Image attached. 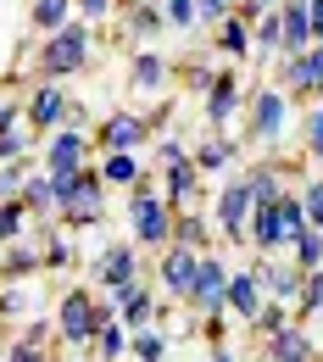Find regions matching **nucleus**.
Wrapping results in <instances>:
<instances>
[{
  "instance_id": "1",
  "label": "nucleus",
  "mask_w": 323,
  "mask_h": 362,
  "mask_svg": "<svg viewBox=\"0 0 323 362\" xmlns=\"http://www.w3.org/2000/svg\"><path fill=\"white\" fill-rule=\"evenodd\" d=\"M307 228V212H301V195H278L274 206H257L251 212V245L262 251V257H278V251H290V240Z\"/></svg>"
},
{
  "instance_id": "2",
  "label": "nucleus",
  "mask_w": 323,
  "mask_h": 362,
  "mask_svg": "<svg viewBox=\"0 0 323 362\" xmlns=\"http://www.w3.org/2000/svg\"><path fill=\"white\" fill-rule=\"evenodd\" d=\"M90 45H95L90 23H67V28L45 34V45H40V73L56 78V84L73 78V73H84V67H90Z\"/></svg>"
},
{
  "instance_id": "3",
  "label": "nucleus",
  "mask_w": 323,
  "mask_h": 362,
  "mask_svg": "<svg viewBox=\"0 0 323 362\" xmlns=\"http://www.w3.org/2000/svg\"><path fill=\"white\" fill-rule=\"evenodd\" d=\"M112 317H117L112 301H95L90 290H67V296H61V307H56V334H61L67 346H90Z\"/></svg>"
},
{
  "instance_id": "4",
  "label": "nucleus",
  "mask_w": 323,
  "mask_h": 362,
  "mask_svg": "<svg viewBox=\"0 0 323 362\" xmlns=\"http://www.w3.org/2000/svg\"><path fill=\"white\" fill-rule=\"evenodd\" d=\"M56 212L73 228H90L100 212H106V179L100 173H73V179H56Z\"/></svg>"
},
{
  "instance_id": "5",
  "label": "nucleus",
  "mask_w": 323,
  "mask_h": 362,
  "mask_svg": "<svg viewBox=\"0 0 323 362\" xmlns=\"http://www.w3.org/2000/svg\"><path fill=\"white\" fill-rule=\"evenodd\" d=\"M129 240L134 245H168L173 240V206H168V195H156L145 184L129 195Z\"/></svg>"
},
{
  "instance_id": "6",
  "label": "nucleus",
  "mask_w": 323,
  "mask_h": 362,
  "mask_svg": "<svg viewBox=\"0 0 323 362\" xmlns=\"http://www.w3.org/2000/svg\"><path fill=\"white\" fill-rule=\"evenodd\" d=\"M189 313H201V317L229 313V268L218 257H201V273L189 284Z\"/></svg>"
},
{
  "instance_id": "7",
  "label": "nucleus",
  "mask_w": 323,
  "mask_h": 362,
  "mask_svg": "<svg viewBox=\"0 0 323 362\" xmlns=\"http://www.w3.org/2000/svg\"><path fill=\"white\" fill-rule=\"evenodd\" d=\"M284 123H290V95H278V90L251 95V123H245L251 145H274V139L284 134Z\"/></svg>"
},
{
  "instance_id": "8",
  "label": "nucleus",
  "mask_w": 323,
  "mask_h": 362,
  "mask_svg": "<svg viewBox=\"0 0 323 362\" xmlns=\"http://www.w3.org/2000/svg\"><path fill=\"white\" fill-rule=\"evenodd\" d=\"M84 156H90L84 129H56V139L45 145V173L50 179H73V173H84Z\"/></svg>"
},
{
  "instance_id": "9",
  "label": "nucleus",
  "mask_w": 323,
  "mask_h": 362,
  "mask_svg": "<svg viewBox=\"0 0 323 362\" xmlns=\"http://www.w3.org/2000/svg\"><path fill=\"white\" fill-rule=\"evenodd\" d=\"M251 212H257V201H251V184L245 179H229L218 189V228H223L229 240H245V234H251Z\"/></svg>"
},
{
  "instance_id": "10",
  "label": "nucleus",
  "mask_w": 323,
  "mask_h": 362,
  "mask_svg": "<svg viewBox=\"0 0 323 362\" xmlns=\"http://www.w3.org/2000/svg\"><path fill=\"white\" fill-rule=\"evenodd\" d=\"M67 106H73V95L61 90L56 78H45V84H34V90H28V123H34L40 134H50V129H61V123H67Z\"/></svg>"
},
{
  "instance_id": "11",
  "label": "nucleus",
  "mask_w": 323,
  "mask_h": 362,
  "mask_svg": "<svg viewBox=\"0 0 323 362\" xmlns=\"http://www.w3.org/2000/svg\"><path fill=\"white\" fill-rule=\"evenodd\" d=\"M257 279H262V296H268V301L295 307V301H301V279H307V273L295 268V262H274V257H262V262H257Z\"/></svg>"
},
{
  "instance_id": "12",
  "label": "nucleus",
  "mask_w": 323,
  "mask_h": 362,
  "mask_svg": "<svg viewBox=\"0 0 323 362\" xmlns=\"http://www.w3.org/2000/svg\"><path fill=\"white\" fill-rule=\"evenodd\" d=\"M240 100H245V90H240V73H234V67H229V73H218V78L206 84V123H212L218 134H223V129L234 123Z\"/></svg>"
},
{
  "instance_id": "13",
  "label": "nucleus",
  "mask_w": 323,
  "mask_h": 362,
  "mask_svg": "<svg viewBox=\"0 0 323 362\" xmlns=\"http://www.w3.org/2000/svg\"><path fill=\"white\" fill-rule=\"evenodd\" d=\"M95 139H100V151H139V145L151 139V123H145L139 112H112V117L95 129Z\"/></svg>"
},
{
  "instance_id": "14",
  "label": "nucleus",
  "mask_w": 323,
  "mask_h": 362,
  "mask_svg": "<svg viewBox=\"0 0 323 362\" xmlns=\"http://www.w3.org/2000/svg\"><path fill=\"white\" fill-rule=\"evenodd\" d=\"M156 273H162V290H168V296L189 301V284H195V273H201V251H189V245H168Z\"/></svg>"
},
{
  "instance_id": "15",
  "label": "nucleus",
  "mask_w": 323,
  "mask_h": 362,
  "mask_svg": "<svg viewBox=\"0 0 323 362\" xmlns=\"http://www.w3.org/2000/svg\"><path fill=\"white\" fill-rule=\"evenodd\" d=\"M95 273H100V284H106V290H123V284H134V273H139L134 240H129V245H100Z\"/></svg>"
},
{
  "instance_id": "16",
  "label": "nucleus",
  "mask_w": 323,
  "mask_h": 362,
  "mask_svg": "<svg viewBox=\"0 0 323 362\" xmlns=\"http://www.w3.org/2000/svg\"><path fill=\"white\" fill-rule=\"evenodd\" d=\"M278 28H284V56H301L312 50V17H307V0H278Z\"/></svg>"
},
{
  "instance_id": "17",
  "label": "nucleus",
  "mask_w": 323,
  "mask_h": 362,
  "mask_svg": "<svg viewBox=\"0 0 323 362\" xmlns=\"http://www.w3.org/2000/svg\"><path fill=\"white\" fill-rule=\"evenodd\" d=\"M112 307H117V323L123 329H151V313H156V296L145 290V284H123V290H112Z\"/></svg>"
},
{
  "instance_id": "18",
  "label": "nucleus",
  "mask_w": 323,
  "mask_h": 362,
  "mask_svg": "<svg viewBox=\"0 0 323 362\" xmlns=\"http://www.w3.org/2000/svg\"><path fill=\"white\" fill-rule=\"evenodd\" d=\"M284 90L323 95V45H312V50H301V56H290V62H284Z\"/></svg>"
},
{
  "instance_id": "19",
  "label": "nucleus",
  "mask_w": 323,
  "mask_h": 362,
  "mask_svg": "<svg viewBox=\"0 0 323 362\" xmlns=\"http://www.w3.org/2000/svg\"><path fill=\"white\" fill-rule=\"evenodd\" d=\"M268 307V296H262V279H257V268L245 273H229V313L245 317V323H257V313Z\"/></svg>"
},
{
  "instance_id": "20",
  "label": "nucleus",
  "mask_w": 323,
  "mask_h": 362,
  "mask_svg": "<svg viewBox=\"0 0 323 362\" xmlns=\"http://www.w3.org/2000/svg\"><path fill=\"white\" fill-rule=\"evenodd\" d=\"M268 362H312V334L301 323H284L278 334H268Z\"/></svg>"
},
{
  "instance_id": "21",
  "label": "nucleus",
  "mask_w": 323,
  "mask_h": 362,
  "mask_svg": "<svg viewBox=\"0 0 323 362\" xmlns=\"http://www.w3.org/2000/svg\"><path fill=\"white\" fill-rule=\"evenodd\" d=\"M129 84H134V90H162V84H168V62H162L156 50H134V62H129Z\"/></svg>"
},
{
  "instance_id": "22",
  "label": "nucleus",
  "mask_w": 323,
  "mask_h": 362,
  "mask_svg": "<svg viewBox=\"0 0 323 362\" xmlns=\"http://www.w3.org/2000/svg\"><path fill=\"white\" fill-rule=\"evenodd\" d=\"M218 50H229L234 62H245V56H257V45H251V28H245V17H240V11L218 23Z\"/></svg>"
},
{
  "instance_id": "23",
  "label": "nucleus",
  "mask_w": 323,
  "mask_h": 362,
  "mask_svg": "<svg viewBox=\"0 0 323 362\" xmlns=\"http://www.w3.org/2000/svg\"><path fill=\"white\" fill-rule=\"evenodd\" d=\"M100 179L106 184H134L139 189V156L134 151H106L100 156Z\"/></svg>"
},
{
  "instance_id": "24",
  "label": "nucleus",
  "mask_w": 323,
  "mask_h": 362,
  "mask_svg": "<svg viewBox=\"0 0 323 362\" xmlns=\"http://www.w3.org/2000/svg\"><path fill=\"white\" fill-rule=\"evenodd\" d=\"M290 257H295V268H301V273L323 268V228H301V234L290 240Z\"/></svg>"
},
{
  "instance_id": "25",
  "label": "nucleus",
  "mask_w": 323,
  "mask_h": 362,
  "mask_svg": "<svg viewBox=\"0 0 323 362\" xmlns=\"http://www.w3.org/2000/svg\"><path fill=\"white\" fill-rule=\"evenodd\" d=\"M28 17H34V28L56 34V28H67V23H73V0H34V6H28Z\"/></svg>"
},
{
  "instance_id": "26",
  "label": "nucleus",
  "mask_w": 323,
  "mask_h": 362,
  "mask_svg": "<svg viewBox=\"0 0 323 362\" xmlns=\"http://www.w3.org/2000/svg\"><path fill=\"white\" fill-rule=\"evenodd\" d=\"M173 245H189V251H201V257H206V218L179 212V218H173Z\"/></svg>"
},
{
  "instance_id": "27",
  "label": "nucleus",
  "mask_w": 323,
  "mask_h": 362,
  "mask_svg": "<svg viewBox=\"0 0 323 362\" xmlns=\"http://www.w3.org/2000/svg\"><path fill=\"white\" fill-rule=\"evenodd\" d=\"M195 179H201V168L195 162H179V168H168V206H179L195 195Z\"/></svg>"
},
{
  "instance_id": "28",
  "label": "nucleus",
  "mask_w": 323,
  "mask_h": 362,
  "mask_svg": "<svg viewBox=\"0 0 323 362\" xmlns=\"http://www.w3.org/2000/svg\"><path fill=\"white\" fill-rule=\"evenodd\" d=\"M23 223H28V206H23V195H11V201H0V245H11V240H23Z\"/></svg>"
},
{
  "instance_id": "29",
  "label": "nucleus",
  "mask_w": 323,
  "mask_h": 362,
  "mask_svg": "<svg viewBox=\"0 0 323 362\" xmlns=\"http://www.w3.org/2000/svg\"><path fill=\"white\" fill-rule=\"evenodd\" d=\"M245 184H251V201L257 206H274L278 195H284L278 189V168H257V173H245Z\"/></svg>"
},
{
  "instance_id": "30",
  "label": "nucleus",
  "mask_w": 323,
  "mask_h": 362,
  "mask_svg": "<svg viewBox=\"0 0 323 362\" xmlns=\"http://www.w3.org/2000/svg\"><path fill=\"white\" fill-rule=\"evenodd\" d=\"M23 206H28V212H56V179H28L23 184Z\"/></svg>"
},
{
  "instance_id": "31",
  "label": "nucleus",
  "mask_w": 323,
  "mask_h": 362,
  "mask_svg": "<svg viewBox=\"0 0 323 362\" xmlns=\"http://www.w3.org/2000/svg\"><path fill=\"white\" fill-rule=\"evenodd\" d=\"M229 162H234V139H223V134H212L195 151V168H229Z\"/></svg>"
},
{
  "instance_id": "32",
  "label": "nucleus",
  "mask_w": 323,
  "mask_h": 362,
  "mask_svg": "<svg viewBox=\"0 0 323 362\" xmlns=\"http://www.w3.org/2000/svg\"><path fill=\"white\" fill-rule=\"evenodd\" d=\"M129 351H134L139 362H162V357H168V340H162L156 329H134V340H129Z\"/></svg>"
},
{
  "instance_id": "33",
  "label": "nucleus",
  "mask_w": 323,
  "mask_h": 362,
  "mask_svg": "<svg viewBox=\"0 0 323 362\" xmlns=\"http://www.w3.org/2000/svg\"><path fill=\"white\" fill-rule=\"evenodd\" d=\"M95 346H100V362H117L123 351H129V334H123V323L112 317V323H106V329L95 334Z\"/></svg>"
},
{
  "instance_id": "34",
  "label": "nucleus",
  "mask_w": 323,
  "mask_h": 362,
  "mask_svg": "<svg viewBox=\"0 0 323 362\" xmlns=\"http://www.w3.org/2000/svg\"><path fill=\"white\" fill-rule=\"evenodd\" d=\"M295 313H301V317L323 313V268H312L307 279H301V301H295Z\"/></svg>"
},
{
  "instance_id": "35",
  "label": "nucleus",
  "mask_w": 323,
  "mask_h": 362,
  "mask_svg": "<svg viewBox=\"0 0 323 362\" xmlns=\"http://www.w3.org/2000/svg\"><path fill=\"white\" fill-rule=\"evenodd\" d=\"M251 45H257V50H278V45H284L278 11H262V17H257V34H251Z\"/></svg>"
},
{
  "instance_id": "36",
  "label": "nucleus",
  "mask_w": 323,
  "mask_h": 362,
  "mask_svg": "<svg viewBox=\"0 0 323 362\" xmlns=\"http://www.w3.org/2000/svg\"><path fill=\"white\" fill-rule=\"evenodd\" d=\"M301 212H307V228H323V179L301 184Z\"/></svg>"
},
{
  "instance_id": "37",
  "label": "nucleus",
  "mask_w": 323,
  "mask_h": 362,
  "mask_svg": "<svg viewBox=\"0 0 323 362\" xmlns=\"http://www.w3.org/2000/svg\"><path fill=\"white\" fill-rule=\"evenodd\" d=\"M129 23H134V34L145 40V34H156V28H168V11H156V6L145 0V6H134V11H129Z\"/></svg>"
},
{
  "instance_id": "38",
  "label": "nucleus",
  "mask_w": 323,
  "mask_h": 362,
  "mask_svg": "<svg viewBox=\"0 0 323 362\" xmlns=\"http://www.w3.org/2000/svg\"><path fill=\"white\" fill-rule=\"evenodd\" d=\"M162 11H168V28H189V23H201V6H195V0H162Z\"/></svg>"
},
{
  "instance_id": "39",
  "label": "nucleus",
  "mask_w": 323,
  "mask_h": 362,
  "mask_svg": "<svg viewBox=\"0 0 323 362\" xmlns=\"http://www.w3.org/2000/svg\"><path fill=\"white\" fill-rule=\"evenodd\" d=\"M34 268H40V257H34L28 245H11V251H6V273H11V279H23V273H34Z\"/></svg>"
},
{
  "instance_id": "40",
  "label": "nucleus",
  "mask_w": 323,
  "mask_h": 362,
  "mask_svg": "<svg viewBox=\"0 0 323 362\" xmlns=\"http://www.w3.org/2000/svg\"><path fill=\"white\" fill-rule=\"evenodd\" d=\"M23 168H17V162H0V201H11V195H23Z\"/></svg>"
},
{
  "instance_id": "41",
  "label": "nucleus",
  "mask_w": 323,
  "mask_h": 362,
  "mask_svg": "<svg viewBox=\"0 0 323 362\" xmlns=\"http://www.w3.org/2000/svg\"><path fill=\"white\" fill-rule=\"evenodd\" d=\"M307 151H312V156H323V100L307 112Z\"/></svg>"
},
{
  "instance_id": "42",
  "label": "nucleus",
  "mask_w": 323,
  "mask_h": 362,
  "mask_svg": "<svg viewBox=\"0 0 323 362\" xmlns=\"http://www.w3.org/2000/svg\"><path fill=\"white\" fill-rule=\"evenodd\" d=\"M284 323H290V317H284V307H278V301H268V307L257 313V329H262V334H278Z\"/></svg>"
},
{
  "instance_id": "43",
  "label": "nucleus",
  "mask_w": 323,
  "mask_h": 362,
  "mask_svg": "<svg viewBox=\"0 0 323 362\" xmlns=\"http://www.w3.org/2000/svg\"><path fill=\"white\" fill-rule=\"evenodd\" d=\"M117 0H73V11L84 17V23H106V11H112Z\"/></svg>"
},
{
  "instance_id": "44",
  "label": "nucleus",
  "mask_w": 323,
  "mask_h": 362,
  "mask_svg": "<svg viewBox=\"0 0 323 362\" xmlns=\"http://www.w3.org/2000/svg\"><path fill=\"white\" fill-rule=\"evenodd\" d=\"M156 162H162V168H179V162H189V151L179 139H162V145H156Z\"/></svg>"
},
{
  "instance_id": "45",
  "label": "nucleus",
  "mask_w": 323,
  "mask_h": 362,
  "mask_svg": "<svg viewBox=\"0 0 323 362\" xmlns=\"http://www.w3.org/2000/svg\"><path fill=\"white\" fill-rule=\"evenodd\" d=\"M201 6V23H223V17H234V0H195Z\"/></svg>"
},
{
  "instance_id": "46",
  "label": "nucleus",
  "mask_w": 323,
  "mask_h": 362,
  "mask_svg": "<svg viewBox=\"0 0 323 362\" xmlns=\"http://www.w3.org/2000/svg\"><path fill=\"white\" fill-rule=\"evenodd\" d=\"M262 11H278V0H240V17H245V23H257Z\"/></svg>"
},
{
  "instance_id": "47",
  "label": "nucleus",
  "mask_w": 323,
  "mask_h": 362,
  "mask_svg": "<svg viewBox=\"0 0 323 362\" xmlns=\"http://www.w3.org/2000/svg\"><path fill=\"white\" fill-rule=\"evenodd\" d=\"M11 362H50V357L40 351V346H28V340H17V346H11Z\"/></svg>"
},
{
  "instance_id": "48",
  "label": "nucleus",
  "mask_w": 323,
  "mask_h": 362,
  "mask_svg": "<svg viewBox=\"0 0 323 362\" xmlns=\"http://www.w3.org/2000/svg\"><path fill=\"white\" fill-rule=\"evenodd\" d=\"M307 17H312V45H323V0H307Z\"/></svg>"
},
{
  "instance_id": "49",
  "label": "nucleus",
  "mask_w": 323,
  "mask_h": 362,
  "mask_svg": "<svg viewBox=\"0 0 323 362\" xmlns=\"http://www.w3.org/2000/svg\"><path fill=\"white\" fill-rule=\"evenodd\" d=\"M50 262H56V268H67V262H73V251H67V240H50V251H45Z\"/></svg>"
},
{
  "instance_id": "50",
  "label": "nucleus",
  "mask_w": 323,
  "mask_h": 362,
  "mask_svg": "<svg viewBox=\"0 0 323 362\" xmlns=\"http://www.w3.org/2000/svg\"><path fill=\"white\" fill-rule=\"evenodd\" d=\"M11 129H17V106H0V139L11 134Z\"/></svg>"
},
{
  "instance_id": "51",
  "label": "nucleus",
  "mask_w": 323,
  "mask_h": 362,
  "mask_svg": "<svg viewBox=\"0 0 323 362\" xmlns=\"http://www.w3.org/2000/svg\"><path fill=\"white\" fill-rule=\"evenodd\" d=\"M45 334H50V323H45V317H40V323H34V329H28L23 340H28V346H45Z\"/></svg>"
},
{
  "instance_id": "52",
  "label": "nucleus",
  "mask_w": 323,
  "mask_h": 362,
  "mask_svg": "<svg viewBox=\"0 0 323 362\" xmlns=\"http://www.w3.org/2000/svg\"><path fill=\"white\" fill-rule=\"evenodd\" d=\"M212 362H234V351H223V346H218V351H212Z\"/></svg>"
},
{
  "instance_id": "53",
  "label": "nucleus",
  "mask_w": 323,
  "mask_h": 362,
  "mask_svg": "<svg viewBox=\"0 0 323 362\" xmlns=\"http://www.w3.org/2000/svg\"><path fill=\"white\" fill-rule=\"evenodd\" d=\"M117 6H129V11H134V6H145V0H117Z\"/></svg>"
}]
</instances>
